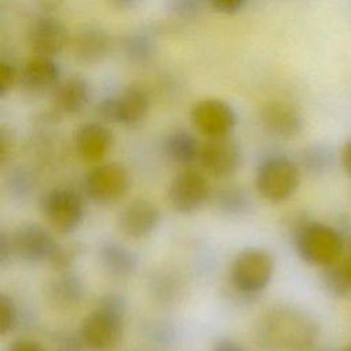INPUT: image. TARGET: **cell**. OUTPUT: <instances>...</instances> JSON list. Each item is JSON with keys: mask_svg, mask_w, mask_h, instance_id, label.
I'll return each mask as SVG.
<instances>
[{"mask_svg": "<svg viewBox=\"0 0 351 351\" xmlns=\"http://www.w3.org/2000/svg\"><path fill=\"white\" fill-rule=\"evenodd\" d=\"M319 336V325L298 306H270L258 319L255 337L266 351H310Z\"/></svg>", "mask_w": 351, "mask_h": 351, "instance_id": "obj_1", "label": "cell"}, {"mask_svg": "<svg viewBox=\"0 0 351 351\" xmlns=\"http://www.w3.org/2000/svg\"><path fill=\"white\" fill-rule=\"evenodd\" d=\"M125 317L126 300L121 295L103 296L81 322V341L92 351H111L123 336Z\"/></svg>", "mask_w": 351, "mask_h": 351, "instance_id": "obj_2", "label": "cell"}, {"mask_svg": "<svg viewBox=\"0 0 351 351\" xmlns=\"http://www.w3.org/2000/svg\"><path fill=\"white\" fill-rule=\"evenodd\" d=\"M291 228L293 247L304 262L325 267L341 258L344 239L336 228L303 217L295 218Z\"/></svg>", "mask_w": 351, "mask_h": 351, "instance_id": "obj_3", "label": "cell"}, {"mask_svg": "<svg viewBox=\"0 0 351 351\" xmlns=\"http://www.w3.org/2000/svg\"><path fill=\"white\" fill-rule=\"evenodd\" d=\"M299 184L300 169L285 155H269L261 160L256 169L255 188L263 199L271 203L289 199Z\"/></svg>", "mask_w": 351, "mask_h": 351, "instance_id": "obj_4", "label": "cell"}, {"mask_svg": "<svg viewBox=\"0 0 351 351\" xmlns=\"http://www.w3.org/2000/svg\"><path fill=\"white\" fill-rule=\"evenodd\" d=\"M274 274V259L263 248H247L230 265L232 287L243 295L254 296L267 288Z\"/></svg>", "mask_w": 351, "mask_h": 351, "instance_id": "obj_5", "label": "cell"}, {"mask_svg": "<svg viewBox=\"0 0 351 351\" xmlns=\"http://www.w3.org/2000/svg\"><path fill=\"white\" fill-rule=\"evenodd\" d=\"M40 207L52 228L64 234L78 229L85 217L84 197L73 186L51 188L41 196Z\"/></svg>", "mask_w": 351, "mask_h": 351, "instance_id": "obj_6", "label": "cell"}, {"mask_svg": "<svg viewBox=\"0 0 351 351\" xmlns=\"http://www.w3.org/2000/svg\"><path fill=\"white\" fill-rule=\"evenodd\" d=\"M151 108V99L145 89L130 85L119 93L103 97L96 104V115L104 123L134 126L143 122Z\"/></svg>", "mask_w": 351, "mask_h": 351, "instance_id": "obj_7", "label": "cell"}, {"mask_svg": "<svg viewBox=\"0 0 351 351\" xmlns=\"http://www.w3.org/2000/svg\"><path fill=\"white\" fill-rule=\"evenodd\" d=\"M129 188L130 176L125 166L117 162L97 165L84 177V191L97 204H111L121 200Z\"/></svg>", "mask_w": 351, "mask_h": 351, "instance_id": "obj_8", "label": "cell"}, {"mask_svg": "<svg viewBox=\"0 0 351 351\" xmlns=\"http://www.w3.org/2000/svg\"><path fill=\"white\" fill-rule=\"evenodd\" d=\"M191 122L206 138L228 137L236 128L237 115L228 101L207 97L193 104L191 108Z\"/></svg>", "mask_w": 351, "mask_h": 351, "instance_id": "obj_9", "label": "cell"}, {"mask_svg": "<svg viewBox=\"0 0 351 351\" xmlns=\"http://www.w3.org/2000/svg\"><path fill=\"white\" fill-rule=\"evenodd\" d=\"M26 41L33 55L56 58L70 41L69 29L55 14H38L27 27Z\"/></svg>", "mask_w": 351, "mask_h": 351, "instance_id": "obj_10", "label": "cell"}, {"mask_svg": "<svg viewBox=\"0 0 351 351\" xmlns=\"http://www.w3.org/2000/svg\"><path fill=\"white\" fill-rule=\"evenodd\" d=\"M210 195V186L203 173L185 169L177 173L167 189V200L170 207L181 214L196 211Z\"/></svg>", "mask_w": 351, "mask_h": 351, "instance_id": "obj_11", "label": "cell"}, {"mask_svg": "<svg viewBox=\"0 0 351 351\" xmlns=\"http://www.w3.org/2000/svg\"><path fill=\"white\" fill-rule=\"evenodd\" d=\"M14 255L30 263L49 262L59 243L38 223H22L10 233Z\"/></svg>", "mask_w": 351, "mask_h": 351, "instance_id": "obj_12", "label": "cell"}, {"mask_svg": "<svg viewBox=\"0 0 351 351\" xmlns=\"http://www.w3.org/2000/svg\"><path fill=\"white\" fill-rule=\"evenodd\" d=\"M258 117L265 130L277 138H296L304 129L303 112L288 100H267L259 108Z\"/></svg>", "mask_w": 351, "mask_h": 351, "instance_id": "obj_13", "label": "cell"}, {"mask_svg": "<svg viewBox=\"0 0 351 351\" xmlns=\"http://www.w3.org/2000/svg\"><path fill=\"white\" fill-rule=\"evenodd\" d=\"M197 162L208 174L226 178L239 170L241 165V149L229 136L207 138L202 143Z\"/></svg>", "mask_w": 351, "mask_h": 351, "instance_id": "obj_14", "label": "cell"}, {"mask_svg": "<svg viewBox=\"0 0 351 351\" xmlns=\"http://www.w3.org/2000/svg\"><path fill=\"white\" fill-rule=\"evenodd\" d=\"M112 49L110 33L100 25L81 26L71 38L74 59L85 66L101 63Z\"/></svg>", "mask_w": 351, "mask_h": 351, "instance_id": "obj_15", "label": "cell"}, {"mask_svg": "<svg viewBox=\"0 0 351 351\" xmlns=\"http://www.w3.org/2000/svg\"><path fill=\"white\" fill-rule=\"evenodd\" d=\"M60 81V67L55 58L33 55L19 70L18 84L32 96L51 93Z\"/></svg>", "mask_w": 351, "mask_h": 351, "instance_id": "obj_16", "label": "cell"}, {"mask_svg": "<svg viewBox=\"0 0 351 351\" xmlns=\"http://www.w3.org/2000/svg\"><path fill=\"white\" fill-rule=\"evenodd\" d=\"M114 144L111 129L101 121L80 125L73 134V145L77 155L89 163L103 160Z\"/></svg>", "mask_w": 351, "mask_h": 351, "instance_id": "obj_17", "label": "cell"}, {"mask_svg": "<svg viewBox=\"0 0 351 351\" xmlns=\"http://www.w3.org/2000/svg\"><path fill=\"white\" fill-rule=\"evenodd\" d=\"M160 213L147 199H134L118 215V228L126 237L140 240L148 237L159 225Z\"/></svg>", "mask_w": 351, "mask_h": 351, "instance_id": "obj_18", "label": "cell"}, {"mask_svg": "<svg viewBox=\"0 0 351 351\" xmlns=\"http://www.w3.org/2000/svg\"><path fill=\"white\" fill-rule=\"evenodd\" d=\"M90 97V82L82 75H69L51 92V108L60 117L75 115L88 106Z\"/></svg>", "mask_w": 351, "mask_h": 351, "instance_id": "obj_19", "label": "cell"}, {"mask_svg": "<svg viewBox=\"0 0 351 351\" xmlns=\"http://www.w3.org/2000/svg\"><path fill=\"white\" fill-rule=\"evenodd\" d=\"M100 266L112 277L125 278L133 274L138 266L137 254L115 240H104L97 250Z\"/></svg>", "mask_w": 351, "mask_h": 351, "instance_id": "obj_20", "label": "cell"}, {"mask_svg": "<svg viewBox=\"0 0 351 351\" xmlns=\"http://www.w3.org/2000/svg\"><path fill=\"white\" fill-rule=\"evenodd\" d=\"M84 282L78 274L70 270H62L47 289L48 300L59 310H71L78 306L84 298Z\"/></svg>", "mask_w": 351, "mask_h": 351, "instance_id": "obj_21", "label": "cell"}, {"mask_svg": "<svg viewBox=\"0 0 351 351\" xmlns=\"http://www.w3.org/2000/svg\"><path fill=\"white\" fill-rule=\"evenodd\" d=\"M202 143L185 129L170 132L163 140V152L174 163L189 166L199 160Z\"/></svg>", "mask_w": 351, "mask_h": 351, "instance_id": "obj_22", "label": "cell"}, {"mask_svg": "<svg viewBox=\"0 0 351 351\" xmlns=\"http://www.w3.org/2000/svg\"><path fill=\"white\" fill-rule=\"evenodd\" d=\"M156 38L147 30H133L119 40V49L126 62L134 66L149 63L156 53Z\"/></svg>", "mask_w": 351, "mask_h": 351, "instance_id": "obj_23", "label": "cell"}, {"mask_svg": "<svg viewBox=\"0 0 351 351\" xmlns=\"http://www.w3.org/2000/svg\"><path fill=\"white\" fill-rule=\"evenodd\" d=\"M322 282L325 291L335 298H343L351 292V271L346 258L324 267Z\"/></svg>", "mask_w": 351, "mask_h": 351, "instance_id": "obj_24", "label": "cell"}, {"mask_svg": "<svg viewBox=\"0 0 351 351\" xmlns=\"http://www.w3.org/2000/svg\"><path fill=\"white\" fill-rule=\"evenodd\" d=\"M335 163V152L330 145L314 143L300 152V165L310 174H324L332 169Z\"/></svg>", "mask_w": 351, "mask_h": 351, "instance_id": "obj_25", "label": "cell"}, {"mask_svg": "<svg viewBox=\"0 0 351 351\" xmlns=\"http://www.w3.org/2000/svg\"><path fill=\"white\" fill-rule=\"evenodd\" d=\"M215 207L225 215H243L250 211L251 200L248 193L239 186H228L217 192L214 199Z\"/></svg>", "mask_w": 351, "mask_h": 351, "instance_id": "obj_26", "label": "cell"}, {"mask_svg": "<svg viewBox=\"0 0 351 351\" xmlns=\"http://www.w3.org/2000/svg\"><path fill=\"white\" fill-rule=\"evenodd\" d=\"M206 1L208 0H166L167 11L182 21L195 19L204 8Z\"/></svg>", "mask_w": 351, "mask_h": 351, "instance_id": "obj_27", "label": "cell"}, {"mask_svg": "<svg viewBox=\"0 0 351 351\" xmlns=\"http://www.w3.org/2000/svg\"><path fill=\"white\" fill-rule=\"evenodd\" d=\"M19 321V311L15 300L7 295L1 293L0 296V333L1 336H7L12 332Z\"/></svg>", "mask_w": 351, "mask_h": 351, "instance_id": "obj_28", "label": "cell"}, {"mask_svg": "<svg viewBox=\"0 0 351 351\" xmlns=\"http://www.w3.org/2000/svg\"><path fill=\"white\" fill-rule=\"evenodd\" d=\"M19 70L11 60L1 59L0 60V97L4 99L18 84Z\"/></svg>", "mask_w": 351, "mask_h": 351, "instance_id": "obj_29", "label": "cell"}, {"mask_svg": "<svg viewBox=\"0 0 351 351\" xmlns=\"http://www.w3.org/2000/svg\"><path fill=\"white\" fill-rule=\"evenodd\" d=\"M77 245H58L49 263L58 270H69L78 255Z\"/></svg>", "mask_w": 351, "mask_h": 351, "instance_id": "obj_30", "label": "cell"}, {"mask_svg": "<svg viewBox=\"0 0 351 351\" xmlns=\"http://www.w3.org/2000/svg\"><path fill=\"white\" fill-rule=\"evenodd\" d=\"M10 185H11V189L14 191V193L23 196V195L29 193V191L32 189L33 178L25 169L19 167V169L14 170L11 180H10Z\"/></svg>", "mask_w": 351, "mask_h": 351, "instance_id": "obj_31", "label": "cell"}, {"mask_svg": "<svg viewBox=\"0 0 351 351\" xmlns=\"http://www.w3.org/2000/svg\"><path fill=\"white\" fill-rule=\"evenodd\" d=\"M208 3L217 12L233 15L244 8L247 0H208Z\"/></svg>", "mask_w": 351, "mask_h": 351, "instance_id": "obj_32", "label": "cell"}, {"mask_svg": "<svg viewBox=\"0 0 351 351\" xmlns=\"http://www.w3.org/2000/svg\"><path fill=\"white\" fill-rule=\"evenodd\" d=\"M12 144H14V138H12V133L10 129H7L5 126H1L0 129V162L1 165L5 163L11 149H12Z\"/></svg>", "mask_w": 351, "mask_h": 351, "instance_id": "obj_33", "label": "cell"}, {"mask_svg": "<svg viewBox=\"0 0 351 351\" xmlns=\"http://www.w3.org/2000/svg\"><path fill=\"white\" fill-rule=\"evenodd\" d=\"M8 351H45L44 347L37 343V341H33V340H27V339H19V340H15Z\"/></svg>", "mask_w": 351, "mask_h": 351, "instance_id": "obj_34", "label": "cell"}, {"mask_svg": "<svg viewBox=\"0 0 351 351\" xmlns=\"http://www.w3.org/2000/svg\"><path fill=\"white\" fill-rule=\"evenodd\" d=\"M12 254L14 251H12L10 234H7L5 232H1L0 233V263L4 265L11 258Z\"/></svg>", "mask_w": 351, "mask_h": 351, "instance_id": "obj_35", "label": "cell"}, {"mask_svg": "<svg viewBox=\"0 0 351 351\" xmlns=\"http://www.w3.org/2000/svg\"><path fill=\"white\" fill-rule=\"evenodd\" d=\"M211 351H245V348L236 340L223 337L219 339L211 348Z\"/></svg>", "mask_w": 351, "mask_h": 351, "instance_id": "obj_36", "label": "cell"}, {"mask_svg": "<svg viewBox=\"0 0 351 351\" xmlns=\"http://www.w3.org/2000/svg\"><path fill=\"white\" fill-rule=\"evenodd\" d=\"M40 14H55L62 8L64 0H34Z\"/></svg>", "mask_w": 351, "mask_h": 351, "instance_id": "obj_37", "label": "cell"}, {"mask_svg": "<svg viewBox=\"0 0 351 351\" xmlns=\"http://www.w3.org/2000/svg\"><path fill=\"white\" fill-rule=\"evenodd\" d=\"M110 7L118 11H132L137 8L144 0H106Z\"/></svg>", "mask_w": 351, "mask_h": 351, "instance_id": "obj_38", "label": "cell"}, {"mask_svg": "<svg viewBox=\"0 0 351 351\" xmlns=\"http://www.w3.org/2000/svg\"><path fill=\"white\" fill-rule=\"evenodd\" d=\"M341 165L344 170L351 176V138L344 144L341 149Z\"/></svg>", "mask_w": 351, "mask_h": 351, "instance_id": "obj_39", "label": "cell"}, {"mask_svg": "<svg viewBox=\"0 0 351 351\" xmlns=\"http://www.w3.org/2000/svg\"><path fill=\"white\" fill-rule=\"evenodd\" d=\"M343 351H351V344H348L347 347H344V348H343Z\"/></svg>", "mask_w": 351, "mask_h": 351, "instance_id": "obj_40", "label": "cell"}]
</instances>
